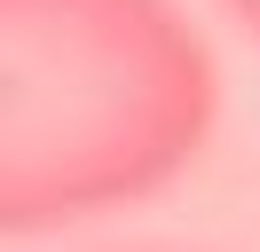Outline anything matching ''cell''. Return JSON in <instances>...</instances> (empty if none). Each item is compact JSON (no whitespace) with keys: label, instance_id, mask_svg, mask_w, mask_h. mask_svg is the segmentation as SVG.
<instances>
[{"label":"cell","instance_id":"6da1fadb","mask_svg":"<svg viewBox=\"0 0 260 252\" xmlns=\"http://www.w3.org/2000/svg\"><path fill=\"white\" fill-rule=\"evenodd\" d=\"M213 110V55L174 0H0V229L158 197Z\"/></svg>","mask_w":260,"mask_h":252},{"label":"cell","instance_id":"7a4b0ae2","mask_svg":"<svg viewBox=\"0 0 260 252\" xmlns=\"http://www.w3.org/2000/svg\"><path fill=\"white\" fill-rule=\"evenodd\" d=\"M221 8H229V16H237V24H244V32L260 40V0H221Z\"/></svg>","mask_w":260,"mask_h":252}]
</instances>
